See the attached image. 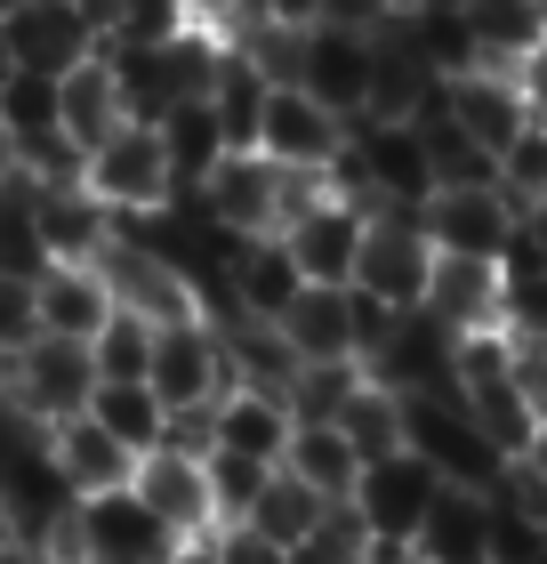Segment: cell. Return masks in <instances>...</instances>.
<instances>
[{
    "instance_id": "obj_30",
    "label": "cell",
    "mask_w": 547,
    "mask_h": 564,
    "mask_svg": "<svg viewBox=\"0 0 547 564\" xmlns=\"http://www.w3.org/2000/svg\"><path fill=\"white\" fill-rule=\"evenodd\" d=\"M282 476H298L315 500L347 508V500H354V484H362V452H354L338 427H298V435H291V452H282Z\"/></svg>"
},
{
    "instance_id": "obj_59",
    "label": "cell",
    "mask_w": 547,
    "mask_h": 564,
    "mask_svg": "<svg viewBox=\"0 0 547 564\" xmlns=\"http://www.w3.org/2000/svg\"><path fill=\"white\" fill-rule=\"evenodd\" d=\"M411 9H427V0H395V17H411Z\"/></svg>"
},
{
    "instance_id": "obj_52",
    "label": "cell",
    "mask_w": 547,
    "mask_h": 564,
    "mask_svg": "<svg viewBox=\"0 0 547 564\" xmlns=\"http://www.w3.org/2000/svg\"><path fill=\"white\" fill-rule=\"evenodd\" d=\"M371 564H427V556L411 549V541H379V549H371Z\"/></svg>"
},
{
    "instance_id": "obj_26",
    "label": "cell",
    "mask_w": 547,
    "mask_h": 564,
    "mask_svg": "<svg viewBox=\"0 0 547 564\" xmlns=\"http://www.w3.org/2000/svg\"><path fill=\"white\" fill-rule=\"evenodd\" d=\"M411 549H419L427 564H491V492L442 484V500L427 508V524H419Z\"/></svg>"
},
{
    "instance_id": "obj_9",
    "label": "cell",
    "mask_w": 547,
    "mask_h": 564,
    "mask_svg": "<svg viewBox=\"0 0 547 564\" xmlns=\"http://www.w3.org/2000/svg\"><path fill=\"white\" fill-rule=\"evenodd\" d=\"M427 274H435V250H427L411 210H379L362 226V259H354V291L362 299L411 315V306H427Z\"/></svg>"
},
{
    "instance_id": "obj_60",
    "label": "cell",
    "mask_w": 547,
    "mask_h": 564,
    "mask_svg": "<svg viewBox=\"0 0 547 564\" xmlns=\"http://www.w3.org/2000/svg\"><path fill=\"white\" fill-rule=\"evenodd\" d=\"M539 17H547V0H539Z\"/></svg>"
},
{
    "instance_id": "obj_33",
    "label": "cell",
    "mask_w": 547,
    "mask_h": 564,
    "mask_svg": "<svg viewBox=\"0 0 547 564\" xmlns=\"http://www.w3.org/2000/svg\"><path fill=\"white\" fill-rule=\"evenodd\" d=\"M500 330L515 347H547V259L515 235V250L500 259Z\"/></svg>"
},
{
    "instance_id": "obj_54",
    "label": "cell",
    "mask_w": 547,
    "mask_h": 564,
    "mask_svg": "<svg viewBox=\"0 0 547 564\" xmlns=\"http://www.w3.org/2000/svg\"><path fill=\"white\" fill-rule=\"evenodd\" d=\"M0 564H48V556H41L33 541H9V549H0Z\"/></svg>"
},
{
    "instance_id": "obj_18",
    "label": "cell",
    "mask_w": 547,
    "mask_h": 564,
    "mask_svg": "<svg viewBox=\"0 0 547 564\" xmlns=\"http://www.w3.org/2000/svg\"><path fill=\"white\" fill-rule=\"evenodd\" d=\"M129 492H138L145 508H153V517H162L169 532H177V541H210V484H201V459L194 452H145L138 459V476H129Z\"/></svg>"
},
{
    "instance_id": "obj_38",
    "label": "cell",
    "mask_w": 547,
    "mask_h": 564,
    "mask_svg": "<svg viewBox=\"0 0 547 564\" xmlns=\"http://www.w3.org/2000/svg\"><path fill=\"white\" fill-rule=\"evenodd\" d=\"M322 508H330V500H315V492H306L298 476H282V468H274V484H266V500H258V508H250L242 524H250V532H266L274 549H298L306 532L322 524Z\"/></svg>"
},
{
    "instance_id": "obj_16",
    "label": "cell",
    "mask_w": 547,
    "mask_h": 564,
    "mask_svg": "<svg viewBox=\"0 0 547 564\" xmlns=\"http://www.w3.org/2000/svg\"><path fill=\"white\" fill-rule=\"evenodd\" d=\"M371 57H379V48L362 33H330V24H315V33L298 41V89L315 97V106H330L338 121H362V113H371Z\"/></svg>"
},
{
    "instance_id": "obj_3",
    "label": "cell",
    "mask_w": 547,
    "mask_h": 564,
    "mask_svg": "<svg viewBox=\"0 0 547 564\" xmlns=\"http://www.w3.org/2000/svg\"><path fill=\"white\" fill-rule=\"evenodd\" d=\"M177 549L186 541H177L138 492H97V500H73L65 532L41 556L48 564H169Z\"/></svg>"
},
{
    "instance_id": "obj_35",
    "label": "cell",
    "mask_w": 547,
    "mask_h": 564,
    "mask_svg": "<svg viewBox=\"0 0 547 564\" xmlns=\"http://www.w3.org/2000/svg\"><path fill=\"white\" fill-rule=\"evenodd\" d=\"M0 274H24L41 282L48 274V250H41V218H33V177H9L0 186Z\"/></svg>"
},
{
    "instance_id": "obj_41",
    "label": "cell",
    "mask_w": 547,
    "mask_h": 564,
    "mask_svg": "<svg viewBox=\"0 0 547 564\" xmlns=\"http://www.w3.org/2000/svg\"><path fill=\"white\" fill-rule=\"evenodd\" d=\"M371 524L354 517V508H322V524L306 532V541L291 549V564H371Z\"/></svg>"
},
{
    "instance_id": "obj_42",
    "label": "cell",
    "mask_w": 547,
    "mask_h": 564,
    "mask_svg": "<svg viewBox=\"0 0 547 564\" xmlns=\"http://www.w3.org/2000/svg\"><path fill=\"white\" fill-rule=\"evenodd\" d=\"M500 186L515 194V210H532V202H547V130L532 121L524 138H515L507 153H500Z\"/></svg>"
},
{
    "instance_id": "obj_27",
    "label": "cell",
    "mask_w": 547,
    "mask_h": 564,
    "mask_svg": "<svg viewBox=\"0 0 547 564\" xmlns=\"http://www.w3.org/2000/svg\"><path fill=\"white\" fill-rule=\"evenodd\" d=\"M57 106H65V138L81 145V153H89V145H106L121 121H129V106H121V73H113L106 48H97L89 65H73L65 82H57Z\"/></svg>"
},
{
    "instance_id": "obj_20",
    "label": "cell",
    "mask_w": 547,
    "mask_h": 564,
    "mask_svg": "<svg viewBox=\"0 0 547 564\" xmlns=\"http://www.w3.org/2000/svg\"><path fill=\"white\" fill-rule=\"evenodd\" d=\"M298 291H306V274H298L291 250H282V235H274V242H233V250H226V299H233V315L282 323Z\"/></svg>"
},
{
    "instance_id": "obj_43",
    "label": "cell",
    "mask_w": 547,
    "mask_h": 564,
    "mask_svg": "<svg viewBox=\"0 0 547 564\" xmlns=\"http://www.w3.org/2000/svg\"><path fill=\"white\" fill-rule=\"evenodd\" d=\"M41 339V306H33V282L24 274H0V355H24Z\"/></svg>"
},
{
    "instance_id": "obj_25",
    "label": "cell",
    "mask_w": 547,
    "mask_h": 564,
    "mask_svg": "<svg viewBox=\"0 0 547 564\" xmlns=\"http://www.w3.org/2000/svg\"><path fill=\"white\" fill-rule=\"evenodd\" d=\"M274 330L291 339L298 364H354V291H315L306 282Z\"/></svg>"
},
{
    "instance_id": "obj_50",
    "label": "cell",
    "mask_w": 547,
    "mask_h": 564,
    "mask_svg": "<svg viewBox=\"0 0 547 564\" xmlns=\"http://www.w3.org/2000/svg\"><path fill=\"white\" fill-rule=\"evenodd\" d=\"M233 9H242V0H186V17H194V24H210V33H218Z\"/></svg>"
},
{
    "instance_id": "obj_57",
    "label": "cell",
    "mask_w": 547,
    "mask_h": 564,
    "mask_svg": "<svg viewBox=\"0 0 547 564\" xmlns=\"http://www.w3.org/2000/svg\"><path fill=\"white\" fill-rule=\"evenodd\" d=\"M9 541H24V532H17V517H9V508H0V549H9Z\"/></svg>"
},
{
    "instance_id": "obj_47",
    "label": "cell",
    "mask_w": 547,
    "mask_h": 564,
    "mask_svg": "<svg viewBox=\"0 0 547 564\" xmlns=\"http://www.w3.org/2000/svg\"><path fill=\"white\" fill-rule=\"evenodd\" d=\"M210 549H218V564H291V549H274L266 532H250V524L210 532Z\"/></svg>"
},
{
    "instance_id": "obj_51",
    "label": "cell",
    "mask_w": 547,
    "mask_h": 564,
    "mask_svg": "<svg viewBox=\"0 0 547 564\" xmlns=\"http://www.w3.org/2000/svg\"><path fill=\"white\" fill-rule=\"evenodd\" d=\"M524 242L547 259V202H532V210H524Z\"/></svg>"
},
{
    "instance_id": "obj_45",
    "label": "cell",
    "mask_w": 547,
    "mask_h": 564,
    "mask_svg": "<svg viewBox=\"0 0 547 564\" xmlns=\"http://www.w3.org/2000/svg\"><path fill=\"white\" fill-rule=\"evenodd\" d=\"M226 24H274V33H315L322 24V0H242ZM218 24V33H226Z\"/></svg>"
},
{
    "instance_id": "obj_44",
    "label": "cell",
    "mask_w": 547,
    "mask_h": 564,
    "mask_svg": "<svg viewBox=\"0 0 547 564\" xmlns=\"http://www.w3.org/2000/svg\"><path fill=\"white\" fill-rule=\"evenodd\" d=\"M539 549H547V532L524 524L507 500H491V564H539Z\"/></svg>"
},
{
    "instance_id": "obj_19",
    "label": "cell",
    "mask_w": 547,
    "mask_h": 564,
    "mask_svg": "<svg viewBox=\"0 0 547 564\" xmlns=\"http://www.w3.org/2000/svg\"><path fill=\"white\" fill-rule=\"evenodd\" d=\"M451 121L491 153V162H500V153L532 130V106H524V89H515V73L475 65V73H459V82H451Z\"/></svg>"
},
{
    "instance_id": "obj_8",
    "label": "cell",
    "mask_w": 547,
    "mask_h": 564,
    "mask_svg": "<svg viewBox=\"0 0 547 564\" xmlns=\"http://www.w3.org/2000/svg\"><path fill=\"white\" fill-rule=\"evenodd\" d=\"M403 444L419 452L442 484H459V492H491L500 468H507L475 435V420L459 412V395H403Z\"/></svg>"
},
{
    "instance_id": "obj_31",
    "label": "cell",
    "mask_w": 547,
    "mask_h": 564,
    "mask_svg": "<svg viewBox=\"0 0 547 564\" xmlns=\"http://www.w3.org/2000/svg\"><path fill=\"white\" fill-rule=\"evenodd\" d=\"M459 9H467V33H475V57L500 65V73H515L547 41L539 0H459Z\"/></svg>"
},
{
    "instance_id": "obj_39",
    "label": "cell",
    "mask_w": 547,
    "mask_h": 564,
    "mask_svg": "<svg viewBox=\"0 0 547 564\" xmlns=\"http://www.w3.org/2000/svg\"><path fill=\"white\" fill-rule=\"evenodd\" d=\"M362 388V364H298L291 379V420L298 427H338V412H347V395Z\"/></svg>"
},
{
    "instance_id": "obj_34",
    "label": "cell",
    "mask_w": 547,
    "mask_h": 564,
    "mask_svg": "<svg viewBox=\"0 0 547 564\" xmlns=\"http://www.w3.org/2000/svg\"><path fill=\"white\" fill-rule=\"evenodd\" d=\"M338 435H347L362 459L403 452V395H395V388H379V379L362 371V388L347 395V412H338Z\"/></svg>"
},
{
    "instance_id": "obj_5",
    "label": "cell",
    "mask_w": 547,
    "mask_h": 564,
    "mask_svg": "<svg viewBox=\"0 0 547 564\" xmlns=\"http://www.w3.org/2000/svg\"><path fill=\"white\" fill-rule=\"evenodd\" d=\"M81 186L106 202L113 218H153L177 202V177H169V153H162V130L153 121H121L106 145L81 153Z\"/></svg>"
},
{
    "instance_id": "obj_29",
    "label": "cell",
    "mask_w": 547,
    "mask_h": 564,
    "mask_svg": "<svg viewBox=\"0 0 547 564\" xmlns=\"http://www.w3.org/2000/svg\"><path fill=\"white\" fill-rule=\"evenodd\" d=\"M89 420L113 435L121 452H162L169 444V412H162V395L145 388V379H97V395H89Z\"/></svg>"
},
{
    "instance_id": "obj_58",
    "label": "cell",
    "mask_w": 547,
    "mask_h": 564,
    "mask_svg": "<svg viewBox=\"0 0 547 564\" xmlns=\"http://www.w3.org/2000/svg\"><path fill=\"white\" fill-rule=\"evenodd\" d=\"M532 468H539V476H547V427H539V444H532Z\"/></svg>"
},
{
    "instance_id": "obj_37",
    "label": "cell",
    "mask_w": 547,
    "mask_h": 564,
    "mask_svg": "<svg viewBox=\"0 0 547 564\" xmlns=\"http://www.w3.org/2000/svg\"><path fill=\"white\" fill-rule=\"evenodd\" d=\"M419 145H427V170H435V186H500V162L459 130L451 113L442 121H419Z\"/></svg>"
},
{
    "instance_id": "obj_17",
    "label": "cell",
    "mask_w": 547,
    "mask_h": 564,
    "mask_svg": "<svg viewBox=\"0 0 547 564\" xmlns=\"http://www.w3.org/2000/svg\"><path fill=\"white\" fill-rule=\"evenodd\" d=\"M33 218H41L48 267H97L113 250V235H121V218L81 186V177H73V186H33Z\"/></svg>"
},
{
    "instance_id": "obj_11",
    "label": "cell",
    "mask_w": 547,
    "mask_h": 564,
    "mask_svg": "<svg viewBox=\"0 0 547 564\" xmlns=\"http://www.w3.org/2000/svg\"><path fill=\"white\" fill-rule=\"evenodd\" d=\"M362 218L354 202H338L330 186L322 194H306L291 226H282V250L298 259V274L315 282V291H354V259H362Z\"/></svg>"
},
{
    "instance_id": "obj_55",
    "label": "cell",
    "mask_w": 547,
    "mask_h": 564,
    "mask_svg": "<svg viewBox=\"0 0 547 564\" xmlns=\"http://www.w3.org/2000/svg\"><path fill=\"white\" fill-rule=\"evenodd\" d=\"M169 564H218V549H210V541H186V549H177Z\"/></svg>"
},
{
    "instance_id": "obj_6",
    "label": "cell",
    "mask_w": 547,
    "mask_h": 564,
    "mask_svg": "<svg viewBox=\"0 0 547 564\" xmlns=\"http://www.w3.org/2000/svg\"><path fill=\"white\" fill-rule=\"evenodd\" d=\"M419 235L442 259H507L524 235V210L507 186H435L419 202Z\"/></svg>"
},
{
    "instance_id": "obj_24",
    "label": "cell",
    "mask_w": 547,
    "mask_h": 564,
    "mask_svg": "<svg viewBox=\"0 0 547 564\" xmlns=\"http://www.w3.org/2000/svg\"><path fill=\"white\" fill-rule=\"evenodd\" d=\"M291 435H298V420H291V403H282V395L226 388V403H218V452H242V459H258V468H282Z\"/></svg>"
},
{
    "instance_id": "obj_49",
    "label": "cell",
    "mask_w": 547,
    "mask_h": 564,
    "mask_svg": "<svg viewBox=\"0 0 547 564\" xmlns=\"http://www.w3.org/2000/svg\"><path fill=\"white\" fill-rule=\"evenodd\" d=\"M515 379H524L532 412H539V427H547V347H515Z\"/></svg>"
},
{
    "instance_id": "obj_28",
    "label": "cell",
    "mask_w": 547,
    "mask_h": 564,
    "mask_svg": "<svg viewBox=\"0 0 547 564\" xmlns=\"http://www.w3.org/2000/svg\"><path fill=\"white\" fill-rule=\"evenodd\" d=\"M162 153H169V177H177V202L186 194H201V177H210L218 162H226V130H218V113H210V97H194V106H169L162 121Z\"/></svg>"
},
{
    "instance_id": "obj_40",
    "label": "cell",
    "mask_w": 547,
    "mask_h": 564,
    "mask_svg": "<svg viewBox=\"0 0 547 564\" xmlns=\"http://www.w3.org/2000/svg\"><path fill=\"white\" fill-rule=\"evenodd\" d=\"M89 364H97V379H145V364H153V323L113 306L106 330L89 339Z\"/></svg>"
},
{
    "instance_id": "obj_53",
    "label": "cell",
    "mask_w": 547,
    "mask_h": 564,
    "mask_svg": "<svg viewBox=\"0 0 547 564\" xmlns=\"http://www.w3.org/2000/svg\"><path fill=\"white\" fill-rule=\"evenodd\" d=\"M17 177V138H9V121H0V186Z\"/></svg>"
},
{
    "instance_id": "obj_13",
    "label": "cell",
    "mask_w": 547,
    "mask_h": 564,
    "mask_svg": "<svg viewBox=\"0 0 547 564\" xmlns=\"http://www.w3.org/2000/svg\"><path fill=\"white\" fill-rule=\"evenodd\" d=\"M0 24H9L17 73H48V82H65L73 65H89L97 48H106V41H97V24L81 17V0H9Z\"/></svg>"
},
{
    "instance_id": "obj_23",
    "label": "cell",
    "mask_w": 547,
    "mask_h": 564,
    "mask_svg": "<svg viewBox=\"0 0 547 564\" xmlns=\"http://www.w3.org/2000/svg\"><path fill=\"white\" fill-rule=\"evenodd\" d=\"M33 306H41V339H97L113 315V291H106V274L97 267H48L33 282Z\"/></svg>"
},
{
    "instance_id": "obj_15",
    "label": "cell",
    "mask_w": 547,
    "mask_h": 564,
    "mask_svg": "<svg viewBox=\"0 0 547 564\" xmlns=\"http://www.w3.org/2000/svg\"><path fill=\"white\" fill-rule=\"evenodd\" d=\"M371 379H379V388H395V395H451V379H459V330L435 323L427 306H411V315H395V330H386Z\"/></svg>"
},
{
    "instance_id": "obj_46",
    "label": "cell",
    "mask_w": 547,
    "mask_h": 564,
    "mask_svg": "<svg viewBox=\"0 0 547 564\" xmlns=\"http://www.w3.org/2000/svg\"><path fill=\"white\" fill-rule=\"evenodd\" d=\"M322 24H330V33H362V41H379L386 24H395V0H322Z\"/></svg>"
},
{
    "instance_id": "obj_36",
    "label": "cell",
    "mask_w": 547,
    "mask_h": 564,
    "mask_svg": "<svg viewBox=\"0 0 547 564\" xmlns=\"http://www.w3.org/2000/svg\"><path fill=\"white\" fill-rule=\"evenodd\" d=\"M201 484H210V524L226 532V524H242L250 508L266 500L274 468H258V459H242V452H218V444H210V459H201Z\"/></svg>"
},
{
    "instance_id": "obj_10",
    "label": "cell",
    "mask_w": 547,
    "mask_h": 564,
    "mask_svg": "<svg viewBox=\"0 0 547 564\" xmlns=\"http://www.w3.org/2000/svg\"><path fill=\"white\" fill-rule=\"evenodd\" d=\"M442 500V476L427 468L419 452H386V459H362V484H354V517L371 524V541H419L427 508Z\"/></svg>"
},
{
    "instance_id": "obj_12",
    "label": "cell",
    "mask_w": 547,
    "mask_h": 564,
    "mask_svg": "<svg viewBox=\"0 0 547 564\" xmlns=\"http://www.w3.org/2000/svg\"><path fill=\"white\" fill-rule=\"evenodd\" d=\"M338 145H347V121L330 106H315L298 82L266 89V113H258V145L250 153H266V162L291 170V177H322L338 162Z\"/></svg>"
},
{
    "instance_id": "obj_14",
    "label": "cell",
    "mask_w": 547,
    "mask_h": 564,
    "mask_svg": "<svg viewBox=\"0 0 547 564\" xmlns=\"http://www.w3.org/2000/svg\"><path fill=\"white\" fill-rule=\"evenodd\" d=\"M97 274H106V291H113V306L121 315H145L153 330H169V323H194L201 315V299H194V282L177 274L162 250H145V242H129V235H113V250L97 259ZM210 323V315H201Z\"/></svg>"
},
{
    "instance_id": "obj_61",
    "label": "cell",
    "mask_w": 547,
    "mask_h": 564,
    "mask_svg": "<svg viewBox=\"0 0 547 564\" xmlns=\"http://www.w3.org/2000/svg\"><path fill=\"white\" fill-rule=\"evenodd\" d=\"M539 564H547V549H539Z\"/></svg>"
},
{
    "instance_id": "obj_32",
    "label": "cell",
    "mask_w": 547,
    "mask_h": 564,
    "mask_svg": "<svg viewBox=\"0 0 547 564\" xmlns=\"http://www.w3.org/2000/svg\"><path fill=\"white\" fill-rule=\"evenodd\" d=\"M218 339H226V371H233V388H266V395H291V379H298V355H291V339H282L274 323H250V315H233V323H218Z\"/></svg>"
},
{
    "instance_id": "obj_22",
    "label": "cell",
    "mask_w": 547,
    "mask_h": 564,
    "mask_svg": "<svg viewBox=\"0 0 547 564\" xmlns=\"http://www.w3.org/2000/svg\"><path fill=\"white\" fill-rule=\"evenodd\" d=\"M427 315L451 323L459 339H475V330H500V259H442V250H435Z\"/></svg>"
},
{
    "instance_id": "obj_56",
    "label": "cell",
    "mask_w": 547,
    "mask_h": 564,
    "mask_svg": "<svg viewBox=\"0 0 547 564\" xmlns=\"http://www.w3.org/2000/svg\"><path fill=\"white\" fill-rule=\"evenodd\" d=\"M9 73H17V57H9V24H0V89H9Z\"/></svg>"
},
{
    "instance_id": "obj_4",
    "label": "cell",
    "mask_w": 547,
    "mask_h": 564,
    "mask_svg": "<svg viewBox=\"0 0 547 564\" xmlns=\"http://www.w3.org/2000/svg\"><path fill=\"white\" fill-rule=\"evenodd\" d=\"M89 395H97V364H89L81 339H33L24 355H0V403L41 435L81 420Z\"/></svg>"
},
{
    "instance_id": "obj_2",
    "label": "cell",
    "mask_w": 547,
    "mask_h": 564,
    "mask_svg": "<svg viewBox=\"0 0 547 564\" xmlns=\"http://www.w3.org/2000/svg\"><path fill=\"white\" fill-rule=\"evenodd\" d=\"M306 194H322V177H291V170H274L266 153H226V162L201 177V194H186V202H201V218L233 242H274Z\"/></svg>"
},
{
    "instance_id": "obj_7",
    "label": "cell",
    "mask_w": 547,
    "mask_h": 564,
    "mask_svg": "<svg viewBox=\"0 0 547 564\" xmlns=\"http://www.w3.org/2000/svg\"><path fill=\"white\" fill-rule=\"evenodd\" d=\"M145 388L162 395V412L169 420H186V412H218L226 388H233V371H226V339H218V323H169V330H153V364H145Z\"/></svg>"
},
{
    "instance_id": "obj_21",
    "label": "cell",
    "mask_w": 547,
    "mask_h": 564,
    "mask_svg": "<svg viewBox=\"0 0 547 564\" xmlns=\"http://www.w3.org/2000/svg\"><path fill=\"white\" fill-rule=\"evenodd\" d=\"M48 459H57V476H65V492H73V500L129 492V476H138V452H121L89 412H81V420H65L57 435H48Z\"/></svg>"
},
{
    "instance_id": "obj_48",
    "label": "cell",
    "mask_w": 547,
    "mask_h": 564,
    "mask_svg": "<svg viewBox=\"0 0 547 564\" xmlns=\"http://www.w3.org/2000/svg\"><path fill=\"white\" fill-rule=\"evenodd\" d=\"M515 89H524V106H532V121H539V130H547V41L532 48V57H524V65H515Z\"/></svg>"
},
{
    "instance_id": "obj_1",
    "label": "cell",
    "mask_w": 547,
    "mask_h": 564,
    "mask_svg": "<svg viewBox=\"0 0 547 564\" xmlns=\"http://www.w3.org/2000/svg\"><path fill=\"white\" fill-rule=\"evenodd\" d=\"M459 412L475 420V435L500 459H532L539 444V412L524 395V379H515V339L507 330H475V339H459V379H451Z\"/></svg>"
}]
</instances>
